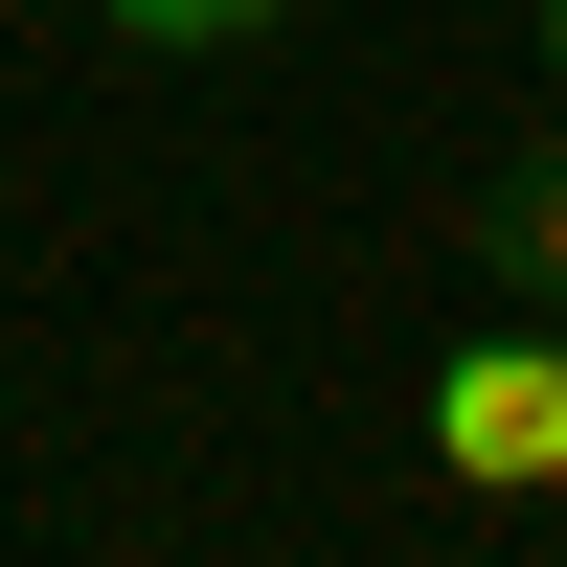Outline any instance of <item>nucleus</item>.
<instances>
[{"instance_id":"1","label":"nucleus","mask_w":567,"mask_h":567,"mask_svg":"<svg viewBox=\"0 0 567 567\" xmlns=\"http://www.w3.org/2000/svg\"><path fill=\"white\" fill-rule=\"evenodd\" d=\"M432 477H477V499L567 477V341H454L432 363Z\"/></svg>"},{"instance_id":"2","label":"nucleus","mask_w":567,"mask_h":567,"mask_svg":"<svg viewBox=\"0 0 567 567\" xmlns=\"http://www.w3.org/2000/svg\"><path fill=\"white\" fill-rule=\"evenodd\" d=\"M477 250L523 272V296H567V159H523V182H499V205H477Z\"/></svg>"},{"instance_id":"3","label":"nucleus","mask_w":567,"mask_h":567,"mask_svg":"<svg viewBox=\"0 0 567 567\" xmlns=\"http://www.w3.org/2000/svg\"><path fill=\"white\" fill-rule=\"evenodd\" d=\"M296 0H114V45H272Z\"/></svg>"},{"instance_id":"4","label":"nucleus","mask_w":567,"mask_h":567,"mask_svg":"<svg viewBox=\"0 0 567 567\" xmlns=\"http://www.w3.org/2000/svg\"><path fill=\"white\" fill-rule=\"evenodd\" d=\"M545 91H567V0H545Z\"/></svg>"}]
</instances>
